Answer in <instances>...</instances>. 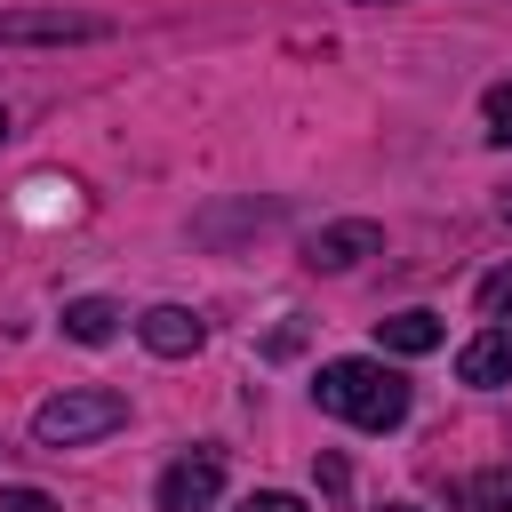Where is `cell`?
Masks as SVG:
<instances>
[{"mask_svg": "<svg viewBox=\"0 0 512 512\" xmlns=\"http://www.w3.org/2000/svg\"><path fill=\"white\" fill-rule=\"evenodd\" d=\"M296 344H304V328H296V320H288V328H272V344H264V352H272V360H288V352H296Z\"/></svg>", "mask_w": 512, "mask_h": 512, "instance_id": "cell-15", "label": "cell"}, {"mask_svg": "<svg viewBox=\"0 0 512 512\" xmlns=\"http://www.w3.org/2000/svg\"><path fill=\"white\" fill-rule=\"evenodd\" d=\"M384 248V232L368 224V216H344V224H320L312 240H304V264L312 272H352L360 256H376Z\"/></svg>", "mask_w": 512, "mask_h": 512, "instance_id": "cell-5", "label": "cell"}, {"mask_svg": "<svg viewBox=\"0 0 512 512\" xmlns=\"http://www.w3.org/2000/svg\"><path fill=\"white\" fill-rule=\"evenodd\" d=\"M480 112H488V136H496V144H512V80H496Z\"/></svg>", "mask_w": 512, "mask_h": 512, "instance_id": "cell-12", "label": "cell"}, {"mask_svg": "<svg viewBox=\"0 0 512 512\" xmlns=\"http://www.w3.org/2000/svg\"><path fill=\"white\" fill-rule=\"evenodd\" d=\"M480 312H488V320H512V264L480 280Z\"/></svg>", "mask_w": 512, "mask_h": 512, "instance_id": "cell-11", "label": "cell"}, {"mask_svg": "<svg viewBox=\"0 0 512 512\" xmlns=\"http://www.w3.org/2000/svg\"><path fill=\"white\" fill-rule=\"evenodd\" d=\"M456 376L464 384H480V392H496V384H512V320H496V328H480L464 352H456Z\"/></svg>", "mask_w": 512, "mask_h": 512, "instance_id": "cell-6", "label": "cell"}, {"mask_svg": "<svg viewBox=\"0 0 512 512\" xmlns=\"http://www.w3.org/2000/svg\"><path fill=\"white\" fill-rule=\"evenodd\" d=\"M136 336H144V352H160V360H192L208 328H200V320H192L184 304H152V312L136 320Z\"/></svg>", "mask_w": 512, "mask_h": 512, "instance_id": "cell-7", "label": "cell"}, {"mask_svg": "<svg viewBox=\"0 0 512 512\" xmlns=\"http://www.w3.org/2000/svg\"><path fill=\"white\" fill-rule=\"evenodd\" d=\"M112 328H120V304L112 296H72L64 304V336L72 344H112Z\"/></svg>", "mask_w": 512, "mask_h": 512, "instance_id": "cell-8", "label": "cell"}, {"mask_svg": "<svg viewBox=\"0 0 512 512\" xmlns=\"http://www.w3.org/2000/svg\"><path fill=\"white\" fill-rule=\"evenodd\" d=\"M312 400H320L328 416L360 424V432H392V424L408 416V376L384 368V360H328L320 384H312Z\"/></svg>", "mask_w": 512, "mask_h": 512, "instance_id": "cell-1", "label": "cell"}, {"mask_svg": "<svg viewBox=\"0 0 512 512\" xmlns=\"http://www.w3.org/2000/svg\"><path fill=\"white\" fill-rule=\"evenodd\" d=\"M216 496H224V456L216 448H192L160 472V512H216Z\"/></svg>", "mask_w": 512, "mask_h": 512, "instance_id": "cell-4", "label": "cell"}, {"mask_svg": "<svg viewBox=\"0 0 512 512\" xmlns=\"http://www.w3.org/2000/svg\"><path fill=\"white\" fill-rule=\"evenodd\" d=\"M0 144H8V112H0Z\"/></svg>", "mask_w": 512, "mask_h": 512, "instance_id": "cell-18", "label": "cell"}, {"mask_svg": "<svg viewBox=\"0 0 512 512\" xmlns=\"http://www.w3.org/2000/svg\"><path fill=\"white\" fill-rule=\"evenodd\" d=\"M112 24L88 8H0V48H64V40H104Z\"/></svg>", "mask_w": 512, "mask_h": 512, "instance_id": "cell-3", "label": "cell"}, {"mask_svg": "<svg viewBox=\"0 0 512 512\" xmlns=\"http://www.w3.org/2000/svg\"><path fill=\"white\" fill-rule=\"evenodd\" d=\"M456 512H512V464H496V472H472V480L456 488Z\"/></svg>", "mask_w": 512, "mask_h": 512, "instance_id": "cell-10", "label": "cell"}, {"mask_svg": "<svg viewBox=\"0 0 512 512\" xmlns=\"http://www.w3.org/2000/svg\"><path fill=\"white\" fill-rule=\"evenodd\" d=\"M0 512H56L40 488H0Z\"/></svg>", "mask_w": 512, "mask_h": 512, "instance_id": "cell-14", "label": "cell"}, {"mask_svg": "<svg viewBox=\"0 0 512 512\" xmlns=\"http://www.w3.org/2000/svg\"><path fill=\"white\" fill-rule=\"evenodd\" d=\"M392 512H424V504H392Z\"/></svg>", "mask_w": 512, "mask_h": 512, "instance_id": "cell-16", "label": "cell"}, {"mask_svg": "<svg viewBox=\"0 0 512 512\" xmlns=\"http://www.w3.org/2000/svg\"><path fill=\"white\" fill-rule=\"evenodd\" d=\"M120 424H128V400L104 392V384H80V392H56V400L32 408V440L40 448H88V440H104Z\"/></svg>", "mask_w": 512, "mask_h": 512, "instance_id": "cell-2", "label": "cell"}, {"mask_svg": "<svg viewBox=\"0 0 512 512\" xmlns=\"http://www.w3.org/2000/svg\"><path fill=\"white\" fill-rule=\"evenodd\" d=\"M376 328H384V352H400V360H416V352L440 344V312H392V320H376Z\"/></svg>", "mask_w": 512, "mask_h": 512, "instance_id": "cell-9", "label": "cell"}, {"mask_svg": "<svg viewBox=\"0 0 512 512\" xmlns=\"http://www.w3.org/2000/svg\"><path fill=\"white\" fill-rule=\"evenodd\" d=\"M352 8H384V0H352Z\"/></svg>", "mask_w": 512, "mask_h": 512, "instance_id": "cell-17", "label": "cell"}, {"mask_svg": "<svg viewBox=\"0 0 512 512\" xmlns=\"http://www.w3.org/2000/svg\"><path fill=\"white\" fill-rule=\"evenodd\" d=\"M240 512H312V504H304V496H288V488H256Z\"/></svg>", "mask_w": 512, "mask_h": 512, "instance_id": "cell-13", "label": "cell"}]
</instances>
